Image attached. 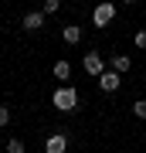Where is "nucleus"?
<instances>
[{"label":"nucleus","mask_w":146,"mask_h":153,"mask_svg":"<svg viewBox=\"0 0 146 153\" xmlns=\"http://www.w3.org/2000/svg\"><path fill=\"white\" fill-rule=\"evenodd\" d=\"M78 41H82V27L68 24V27H65V44H78Z\"/></svg>","instance_id":"obj_8"},{"label":"nucleus","mask_w":146,"mask_h":153,"mask_svg":"<svg viewBox=\"0 0 146 153\" xmlns=\"http://www.w3.org/2000/svg\"><path fill=\"white\" fill-rule=\"evenodd\" d=\"M129 68H133L129 55H116V58H112V71H116V75H122V71H129Z\"/></svg>","instance_id":"obj_6"},{"label":"nucleus","mask_w":146,"mask_h":153,"mask_svg":"<svg viewBox=\"0 0 146 153\" xmlns=\"http://www.w3.org/2000/svg\"><path fill=\"white\" fill-rule=\"evenodd\" d=\"M136 48H146V31H139V34H136Z\"/></svg>","instance_id":"obj_13"},{"label":"nucleus","mask_w":146,"mask_h":153,"mask_svg":"<svg viewBox=\"0 0 146 153\" xmlns=\"http://www.w3.org/2000/svg\"><path fill=\"white\" fill-rule=\"evenodd\" d=\"M54 75H58V78H68L71 75V65H68V61H58V65H54Z\"/></svg>","instance_id":"obj_9"},{"label":"nucleus","mask_w":146,"mask_h":153,"mask_svg":"<svg viewBox=\"0 0 146 153\" xmlns=\"http://www.w3.org/2000/svg\"><path fill=\"white\" fill-rule=\"evenodd\" d=\"M75 105H78V92L75 88H58L54 92V109H65V112H75Z\"/></svg>","instance_id":"obj_1"},{"label":"nucleus","mask_w":146,"mask_h":153,"mask_svg":"<svg viewBox=\"0 0 146 153\" xmlns=\"http://www.w3.org/2000/svg\"><path fill=\"white\" fill-rule=\"evenodd\" d=\"M99 85H102L105 92H116V88H119V75H116V71L109 68V71H102V78H99Z\"/></svg>","instance_id":"obj_5"},{"label":"nucleus","mask_w":146,"mask_h":153,"mask_svg":"<svg viewBox=\"0 0 146 153\" xmlns=\"http://www.w3.org/2000/svg\"><path fill=\"white\" fill-rule=\"evenodd\" d=\"M133 112H136V116H139V119H146V99H139V102H136V105H133Z\"/></svg>","instance_id":"obj_11"},{"label":"nucleus","mask_w":146,"mask_h":153,"mask_svg":"<svg viewBox=\"0 0 146 153\" xmlns=\"http://www.w3.org/2000/svg\"><path fill=\"white\" fill-rule=\"evenodd\" d=\"M41 24H44V14H38V10H34V14H27V17H24V31H38V27H41Z\"/></svg>","instance_id":"obj_7"},{"label":"nucleus","mask_w":146,"mask_h":153,"mask_svg":"<svg viewBox=\"0 0 146 153\" xmlns=\"http://www.w3.org/2000/svg\"><path fill=\"white\" fill-rule=\"evenodd\" d=\"M7 153H24V143L21 140H10V143H7Z\"/></svg>","instance_id":"obj_10"},{"label":"nucleus","mask_w":146,"mask_h":153,"mask_svg":"<svg viewBox=\"0 0 146 153\" xmlns=\"http://www.w3.org/2000/svg\"><path fill=\"white\" fill-rule=\"evenodd\" d=\"M10 123V109H7V105H0V126H7Z\"/></svg>","instance_id":"obj_12"},{"label":"nucleus","mask_w":146,"mask_h":153,"mask_svg":"<svg viewBox=\"0 0 146 153\" xmlns=\"http://www.w3.org/2000/svg\"><path fill=\"white\" fill-rule=\"evenodd\" d=\"M112 17H116V4H99L92 10V24H95V27H105Z\"/></svg>","instance_id":"obj_2"},{"label":"nucleus","mask_w":146,"mask_h":153,"mask_svg":"<svg viewBox=\"0 0 146 153\" xmlns=\"http://www.w3.org/2000/svg\"><path fill=\"white\" fill-rule=\"evenodd\" d=\"M82 68H85L88 75H99V78H102V71H105V68H102V58H99L95 51H88V55L82 58Z\"/></svg>","instance_id":"obj_3"},{"label":"nucleus","mask_w":146,"mask_h":153,"mask_svg":"<svg viewBox=\"0 0 146 153\" xmlns=\"http://www.w3.org/2000/svg\"><path fill=\"white\" fill-rule=\"evenodd\" d=\"M44 150H48V153H65V150H68V136H65V133H54V136H48Z\"/></svg>","instance_id":"obj_4"}]
</instances>
